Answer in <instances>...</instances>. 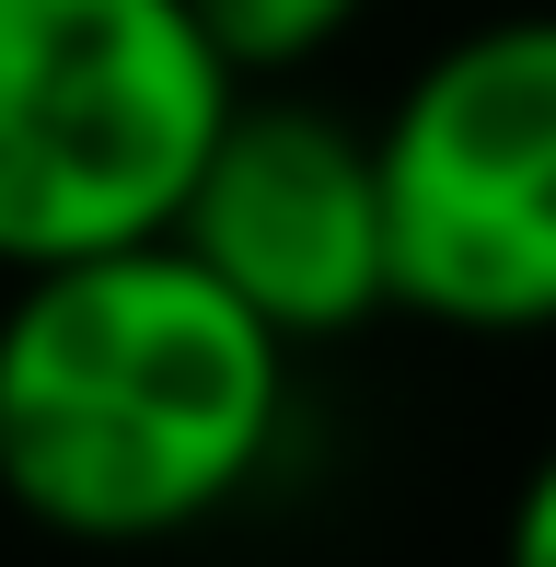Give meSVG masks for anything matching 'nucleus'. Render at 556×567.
Masks as SVG:
<instances>
[{
  "label": "nucleus",
  "mask_w": 556,
  "mask_h": 567,
  "mask_svg": "<svg viewBox=\"0 0 556 567\" xmlns=\"http://www.w3.org/2000/svg\"><path fill=\"white\" fill-rule=\"evenodd\" d=\"M290 441V348L186 244L23 267L0 301V509L140 556L256 498Z\"/></svg>",
  "instance_id": "1"
},
{
  "label": "nucleus",
  "mask_w": 556,
  "mask_h": 567,
  "mask_svg": "<svg viewBox=\"0 0 556 567\" xmlns=\"http://www.w3.org/2000/svg\"><path fill=\"white\" fill-rule=\"evenodd\" d=\"M233 93L186 0H0V267L174 231Z\"/></svg>",
  "instance_id": "2"
},
{
  "label": "nucleus",
  "mask_w": 556,
  "mask_h": 567,
  "mask_svg": "<svg viewBox=\"0 0 556 567\" xmlns=\"http://www.w3.org/2000/svg\"><path fill=\"white\" fill-rule=\"evenodd\" d=\"M394 313L441 337H556V12L429 47L371 127Z\"/></svg>",
  "instance_id": "3"
},
{
  "label": "nucleus",
  "mask_w": 556,
  "mask_h": 567,
  "mask_svg": "<svg viewBox=\"0 0 556 567\" xmlns=\"http://www.w3.org/2000/svg\"><path fill=\"white\" fill-rule=\"evenodd\" d=\"M278 348H337L394 313L383 278V174H371V127L290 82H244L233 116L209 127L174 231Z\"/></svg>",
  "instance_id": "4"
},
{
  "label": "nucleus",
  "mask_w": 556,
  "mask_h": 567,
  "mask_svg": "<svg viewBox=\"0 0 556 567\" xmlns=\"http://www.w3.org/2000/svg\"><path fill=\"white\" fill-rule=\"evenodd\" d=\"M186 23L220 47L233 82H301L371 23V0H186Z\"/></svg>",
  "instance_id": "5"
},
{
  "label": "nucleus",
  "mask_w": 556,
  "mask_h": 567,
  "mask_svg": "<svg viewBox=\"0 0 556 567\" xmlns=\"http://www.w3.org/2000/svg\"><path fill=\"white\" fill-rule=\"evenodd\" d=\"M498 567H556V441L522 463V486H511V522H498Z\"/></svg>",
  "instance_id": "6"
}]
</instances>
